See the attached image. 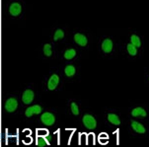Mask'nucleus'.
I'll use <instances>...</instances> for the list:
<instances>
[{"label": "nucleus", "instance_id": "nucleus-18", "mask_svg": "<svg viewBox=\"0 0 149 147\" xmlns=\"http://www.w3.org/2000/svg\"><path fill=\"white\" fill-rule=\"evenodd\" d=\"M43 52L44 54L47 56H50L52 54L51 50V45L50 44L47 43L43 47Z\"/></svg>", "mask_w": 149, "mask_h": 147}, {"label": "nucleus", "instance_id": "nucleus-10", "mask_svg": "<svg viewBox=\"0 0 149 147\" xmlns=\"http://www.w3.org/2000/svg\"><path fill=\"white\" fill-rule=\"evenodd\" d=\"M131 125L133 129L136 132L140 134H143L146 132V129L144 127V126L137 121H132Z\"/></svg>", "mask_w": 149, "mask_h": 147}, {"label": "nucleus", "instance_id": "nucleus-9", "mask_svg": "<svg viewBox=\"0 0 149 147\" xmlns=\"http://www.w3.org/2000/svg\"><path fill=\"white\" fill-rule=\"evenodd\" d=\"M9 12L12 16L16 17L21 13L22 6L18 3L15 2L11 3L9 7Z\"/></svg>", "mask_w": 149, "mask_h": 147}, {"label": "nucleus", "instance_id": "nucleus-11", "mask_svg": "<svg viewBox=\"0 0 149 147\" xmlns=\"http://www.w3.org/2000/svg\"><path fill=\"white\" fill-rule=\"evenodd\" d=\"M132 115L134 117H146L147 116V113L143 108L137 107L133 110Z\"/></svg>", "mask_w": 149, "mask_h": 147}, {"label": "nucleus", "instance_id": "nucleus-7", "mask_svg": "<svg viewBox=\"0 0 149 147\" xmlns=\"http://www.w3.org/2000/svg\"><path fill=\"white\" fill-rule=\"evenodd\" d=\"M34 98V92L31 90H26L23 93L22 100L25 104H29L33 102Z\"/></svg>", "mask_w": 149, "mask_h": 147}, {"label": "nucleus", "instance_id": "nucleus-2", "mask_svg": "<svg viewBox=\"0 0 149 147\" xmlns=\"http://www.w3.org/2000/svg\"><path fill=\"white\" fill-rule=\"evenodd\" d=\"M41 120L45 125L50 126L54 125L55 123V117L52 114L45 112L42 115Z\"/></svg>", "mask_w": 149, "mask_h": 147}, {"label": "nucleus", "instance_id": "nucleus-20", "mask_svg": "<svg viewBox=\"0 0 149 147\" xmlns=\"http://www.w3.org/2000/svg\"><path fill=\"white\" fill-rule=\"evenodd\" d=\"M46 145V142L42 137H40L38 139V146L39 147H44Z\"/></svg>", "mask_w": 149, "mask_h": 147}, {"label": "nucleus", "instance_id": "nucleus-19", "mask_svg": "<svg viewBox=\"0 0 149 147\" xmlns=\"http://www.w3.org/2000/svg\"><path fill=\"white\" fill-rule=\"evenodd\" d=\"M71 109L73 114L75 115L79 114V110L78 107L75 103H72L71 104Z\"/></svg>", "mask_w": 149, "mask_h": 147}, {"label": "nucleus", "instance_id": "nucleus-8", "mask_svg": "<svg viewBox=\"0 0 149 147\" xmlns=\"http://www.w3.org/2000/svg\"><path fill=\"white\" fill-rule=\"evenodd\" d=\"M42 108L39 105H36L26 109L25 114L27 117H31L34 114H39L41 112Z\"/></svg>", "mask_w": 149, "mask_h": 147}, {"label": "nucleus", "instance_id": "nucleus-6", "mask_svg": "<svg viewBox=\"0 0 149 147\" xmlns=\"http://www.w3.org/2000/svg\"><path fill=\"white\" fill-rule=\"evenodd\" d=\"M60 79L58 76L54 74L50 77L47 83V87L50 91L55 90L57 87L59 82Z\"/></svg>", "mask_w": 149, "mask_h": 147}, {"label": "nucleus", "instance_id": "nucleus-13", "mask_svg": "<svg viewBox=\"0 0 149 147\" xmlns=\"http://www.w3.org/2000/svg\"><path fill=\"white\" fill-rule=\"evenodd\" d=\"M76 50L73 48L68 49L65 52L64 54V58L67 60H71L74 58L76 55Z\"/></svg>", "mask_w": 149, "mask_h": 147}, {"label": "nucleus", "instance_id": "nucleus-14", "mask_svg": "<svg viewBox=\"0 0 149 147\" xmlns=\"http://www.w3.org/2000/svg\"><path fill=\"white\" fill-rule=\"evenodd\" d=\"M108 120L112 124L116 125H120V121L118 116L116 115L110 114L108 115Z\"/></svg>", "mask_w": 149, "mask_h": 147}, {"label": "nucleus", "instance_id": "nucleus-5", "mask_svg": "<svg viewBox=\"0 0 149 147\" xmlns=\"http://www.w3.org/2000/svg\"><path fill=\"white\" fill-rule=\"evenodd\" d=\"M113 43L112 40L109 38L103 40L101 44V48L103 52L109 54L112 51Z\"/></svg>", "mask_w": 149, "mask_h": 147}, {"label": "nucleus", "instance_id": "nucleus-21", "mask_svg": "<svg viewBox=\"0 0 149 147\" xmlns=\"http://www.w3.org/2000/svg\"><path fill=\"white\" fill-rule=\"evenodd\" d=\"M47 137H48V138H47V140H49V141H50V140H51V137L50 136H49Z\"/></svg>", "mask_w": 149, "mask_h": 147}, {"label": "nucleus", "instance_id": "nucleus-16", "mask_svg": "<svg viewBox=\"0 0 149 147\" xmlns=\"http://www.w3.org/2000/svg\"><path fill=\"white\" fill-rule=\"evenodd\" d=\"M127 51L130 55L135 56L137 54L138 50L137 48L134 45H133L131 44V43H128L127 46Z\"/></svg>", "mask_w": 149, "mask_h": 147}, {"label": "nucleus", "instance_id": "nucleus-15", "mask_svg": "<svg viewBox=\"0 0 149 147\" xmlns=\"http://www.w3.org/2000/svg\"><path fill=\"white\" fill-rule=\"evenodd\" d=\"M65 75L68 77H71L75 75L76 69L74 66L72 65H68L65 67Z\"/></svg>", "mask_w": 149, "mask_h": 147}, {"label": "nucleus", "instance_id": "nucleus-3", "mask_svg": "<svg viewBox=\"0 0 149 147\" xmlns=\"http://www.w3.org/2000/svg\"><path fill=\"white\" fill-rule=\"evenodd\" d=\"M74 39L76 43L81 47H85L88 44V38L82 33H77L74 36Z\"/></svg>", "mask_w": 149, "mask_h": 147}, {"label": "nucleus", "instance_id": "nucleus-17", "mask_svg": "<svg viewBox=\"0 0 149 147\" xmlns=\"http://www.w3.org/2000/svg\"><path fill=\"white\" fill-rule=\"evenodd\" d=\"M65 36L64 31L62 29H58L56 30L54 36V40L57 41L59 40L62 39Z\"/></svg>", "mask_w": 149, "mask_h": 147}, {"label": "nucleus", "instance_id": "nucleus-1", "mask_svg": "<svg viewBox=\"0 0 149 147\" xmlns=\"http://www.w3.org/2000/svg\"><path fill=\"white\" fill-rule=\"evenodd\" d=\"M83 124L89 130H94L97 126V122L94 118L89 114L84 115L83 118Z\"/></svg>", "mask_w": 149, "mask_h": 147}, {"label": "nucleus", "instance_id": "nucleus-4", "mask_svg": "<svg viewBox=\"0 0 149 147\" xmlns=\"http://www.w3.org/2000/svg\"><path fill=\"white\" fill-rule=\"evenodd\" d=\"M18 102L17 99L13 98H9L5 103L6 110L8 112H13L15 111L18 107Z\"/></svg>", "mask_w": 149, "mask_h": 147}, {"label": "nucleus", "instance_id": "nucleus-12", "mask_svg": "<svg viewBox=\"0 0 149 147\" xmlns=\"http://www.w3.org/2000/svg\"><path fill=\"white\" fill-rule=\"evenodd\" d=\"M130 43L137 48H140L142 45V41L139 37L136 34H133L130 37Z\"/></svg>", "mask_w": 149, "mask_h": 147}]
</instances>
